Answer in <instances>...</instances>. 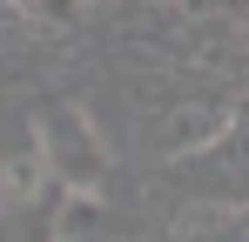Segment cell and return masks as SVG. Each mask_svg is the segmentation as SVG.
<instances>
[{
  "instance_id": "1",
  "label": "cell",
  "mask_w": 249,
  "mask_h": 242,
  "mask_svg": "<svg viewBox=\"0 0 249 242\" xmlns=\"http://www.w3.org/2000/svg\"><path fill=\"white\" fill-rule=\"evenodd\" d=\"M34 148H41V175L54 195H101L108 182V141L94 135V121L74 101H54L34 115Z\"/></svg>"
},
{
  "instance_id": "2",
  "label": "cell",
  "mask_w": 249,
  "mask_h": 242,
  "mask_svg": "<svg viewBox=\"0 0 249 242\" xmlns=\"http://www.w3.org/2000/svg\"><path fill=\"white\" fill-rule=\"evenodd\" d=\"M229 128H236L229 108H215V101H189V108H175V115H168V128L155 135V148H162L168 161H196V155H209Z\"/></svg>"
},
{
  "instance_id": "3",
  "label": "cell",
  "mask_w": 249,
  "mask_h": 242,
  "mask_svg": "<svg viewBox=\"0 0 249 242\" xmlns=\"http://www.w3.org/2000/svg\"><path fill=\"white\" fill-rule=\"evenodd\" d=\"M94 229H101V195H61V215H54L47 242H94Z\"/></svg>"
},
{
  "instance_id": "4",
  "label": "cell",
  "mask_w": 249,
  "mask_h": 242,
  "mask_svg": "<svg viewBox=\"0 0 249 242\" xmlns=\"http://www.w3.org/2000/svg\"><path fill=\"white\" fill-rule=\"evenodd\" d=\"M168 242H243L236 236V208H222L215 222H182V229H168Z\"/></svg>"
}]
</instances>
